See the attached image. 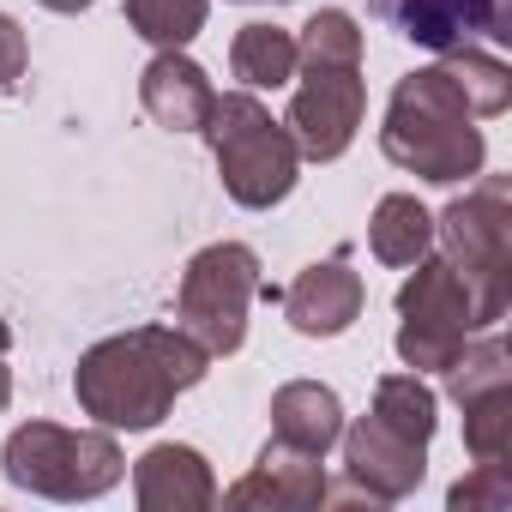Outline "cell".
Wrapping results in <instances>:
<instances>
[{
	"label": "cell",
	"mask_w": 512,
	"mask_h": 512,
	"mask_svg": "<svg viewBox=\"0 0 512 512\" xmlns=\"http://www.w3.org/2000/svg\"><path fill=\"white\" fill-rule=\"evenodd\" d=\"M332 488H326V470L314 452H296L284 446L278 434L260 446V464H253L229 494L223 506H278V512H302V506H320Z\"/></svg>",
	"instance_id": "12"
},
{
	"label": "cell",
	"mask_w": 512,
	"mask_h": 512,
	"mask_svg": "<svg viewBox=\"0 0 512 512\" xmlns=\"http://www.w3.org/2000/svg\"><path fill=\"white\" fill-rule=\"evenodd\" d=\"M512 290H488L458 272L446 253H422L416 272L398 284V362L410 374H440L470 344V332H494L506 320Z\"/></svg>",
	"instance_id": "3"
},
{
	"label": "cell",
	"mask_w": 512,
	"mask_h": 512,
	"mask_svg": "<svg viewBox=\"0 0 512 512\" xmlns=\"http://www.w3.org/2000/svg\"><path fill=\"white\" fill-rule=\"evenodd\" d=\"M241 7H284V0H241Z\"/></svg>",
	"instance_id": "29"
},
{
	"label": "cell",
	"mask_w": 512,
	"mask_h": 512,
	"mask_svg": "<svg viewBox=\"0 0 512 512\" xmlns=\"http://www.w3.org/2000/svg\"><path fill=\"white\" fill-rule=\"evenodd\" d=\"M7 404H13V374L0 368V410H7Z\"/></svg>",
	"instance_id": "26"
},
{
	"label": "cell",
	"mask_w": 512,
	"mask_h": 512,
	"mask_svg": "<svg viewBox=\"0 0 512 512\" xmlns=\"http://www.w3.org/2000/svg\"><path fill=\"white\" fill-rule=\"evenodd\" d=\"M0 470L13 488L43 500H97L127 476V458L109 428H61V422H25L0 446Z\"/></svg>",
	"instance_id": "5"
},
{
	"label": "cell",
	"mask_w": 512,
	"mask_h": 512,
	"mask_svg": "<svg viewBox=\"0 0 512 512\" xmlns=\"http://www.w3.org/2000/svg\"><path fill=\"white\" fill-rule=\"evenodd\" d=\"M338 440H344V494H350V500H380V506H392V500L416 494L422 476H428V446H422V440H404V434L386 428L374 410H368L362 422H350Z\"/></svg>",
	"instance_id": "9"
},
{
	"label": "cell",
	"mask_w": 512,
	"mask_h": 512,
	"mask_svg": "<svg viewBox=\"0 0 512 512\" xmlns=\"http://www.w3.org/2000/svg\"><path fill=\"white\" fill-rule=\"evenodd\" d=\"M133 494H139L145 512H205V506H217V482H211L205 452L175 446V440L151 446L133 464Z\"/></svg>",
	"instance_id": "14"
},
{
	"label": "cell",
	"mask_w": 512,
	"mask_h": 512,
	"mask_svg": "<svg viewBox=\"0 0 512 512\" xmlns=\"http://www.w3.org/2000/svg\"><path fill=\"white\" fill-rule=\"evenodd\" d=\"M446 67H452V79H458V91H464V103H470V115L476 121H488V115H506V103H512V67L506 61H494V55H482V49H446L440 55Z\"/></svg>",
	"instance_id": "20"
},
{
	"label": "cell",
	"mask_w": 512,
	"mask_h": 512,
	"mask_svg": "<svg viewBox=\"0 0 512 512\" xmlns=\"http://www.w3.org/2000/svg\"><path fill=\"white\" fill-rule=\"evenodd\" d=\"M362 302H368V284L362 272H350V253H332V260L308 266L290 290H284V314L302 338H338L362 320Z\"/></svg>",
	"instance_id": "11"
},
{
	"label": "cell",
	"mask_w": 512,
	"mask_h": 512,
	"mask_svg": "<svg viewBox=\"0 0 512 512\" xmlns=\"http://www.w3.org/2000/svg\"><path fill=\"white\" fill-rule=\"evenodd\" d=\"M458 410H464V452H470L476 464L506 458V446H512V380L458 398Z\"/></svg>",
	"instance_id": "19"
},
{
	"label": "cell",
	"mask_w": 512,
	"mask_h": 512,
	"mask_svg": "<svg viewBox=\"0 0 512 512\" xmlns=\"http://www.w3.org/2000/svg\"><path fill=\"white\" fill-rule=\"evenodd\" d=\"M386 25H398L416 49H464L470 37L512 43V7L506 0H392Z\"/></svg>",
	"instance_id": "10"
},
{
	"label": "cell",
	"mask_w": 512,
	"mask_h": 512,
	"mask_svg": "<svg viewBox=\"0 0 512 512\" xmlns=\"http://www.w3.org/2000/svg\"><path fill=\"white\" fill-rule=\"evenodd\" d=\"M446 506H452V512H476V506L500 512V506H512V470H506V458H494V464H476L464 482H452Z\"/></svg>",
	"instance_id": "23"
},
{
	"label": "cell",
	"mask_w": 512,
	"mask_h": 512,
	"mask_svg": "<svg viewBox=\"0 0 512 512\" xmlns=\"http://www.w3.org/2000/svg\"><path fill=\"white\" fill-rule=\"evenodd\" d=\"M272 434H278L284 446H296V452L326 458V452L338 446V434H344V404H338V392L320 386V380H290V386H278V392H272Z\"/></svg>",
	"instance_id": "15"
},
{
	"label": "cell",
	"mask_w": 512,
	"mask_h": 512,
	"mask_svg": "<svg viewBox=\"0 0 512 512\" xmlns=\"http://www.w3.org/2000/svg\"><path fill=\"white\" fill-rule=\"evenodd\" d=\"M362 49H368L362 25H356L350 13H338V7H320V13L302 25V37H296V67H302V61H326V67H362Z\"/></svg>",
	"instance_id": "22"
},
{
	"label": "cell",
	"mask_w": 512,
	"mask_h": 512,
	"mask_svg": "<svg viewBox=\"0 0 512 512\" xmlns=\"http://www.w3.org/2000/svg\"><path fill=\"white\" fill-rule=\"evenodd\" d=\"M25 67H31V43L13 13H0V91H13L25 79Z\"/></svg>",
	"instance_id": "24"
},
{
	"label": "cell",
	"mask_w": 512,
	"mask_h": 512,
	"mask_svg": "<svg viewBox=\"0 0 512 512\" xmlns=\"http://www.w3.org/2000/svg\"><path fill=\"white\" fill-rule=\"evenodd\" d=\"M368 247L380 266H416L422 253H434V211L416 193H386L368 217Z\"/></svg>",
	"instance_id": "16"
},
{
	"label": "cell",
	"mask_w": 512,
	"mask_h": 512,
	"mask_svg": "<svg viewBox=\"0 0 512 512\" xmlns=\"http://www.w3.org/2000/svg\"><path fill=\"white\" fill-rule=\"evenodd\" d=\"M362 115H368V85H362V67H326V61H302V85L290 97V139L308 163H338L356 133H362Z\"/></svg>",
	"instance_id": "8"
},
{
	"label": "cell",
	"mask_w": 512,
	"mask_h": 512,
	"mask_svg": "<svg viewBox=\"0 0 512 512\" xmlns=\"http://www.w3.org/2000/svg\"><path fill=\"white\" fill-rule=\"evenodd\" d=\"M229 73L247 91H278L296 79V37L278 25H241L229 43Z\"/></svg>",
	"instance_id": "17"
},
{
	"label": "cell",
	"mask_w": 512,
	"mask_h": 512,
	"mask_svg": "<svg viewBox=\"0 0 512 512\" xmlns=\"http://www.w3.org/2000/svg\"><path fill=\"white\" fill-rule=\"evenodd\" d=\"M374 416L386 422V428H398L404 440H434V422H440V398H434V386L422 380V374H386L380 386H374Z\"/></svg>",
	"instance_id": "18"
},
{
	"label": "cell",
	"mask_w": 512,
	"mask_h": 512,
	"mask_svg": "<svg viewBox=\"0 0 512 512\" xmlns=\"http://www.w3.org/2000/svg\"><path fill=\"white\" fill-rule=\"evenodd\" d=\"M37 7H49V13H85V7H97V0H37Z\"/></svg>",
	"instance_id": "25"
},
{
	"label": "cell",
	"mask_w": 512,
	"mask_h": 512,
	"mask_svg": "<svg viewBox=\"0 0 512 512\" xmlns=\"http://www.w3.org/2000/svg\"><path fill=\"white\" fill-rule=\"evenodd\" d=\"M368 13H380V19H386V13H392V0H368Z\"/></svg>",
	"instance_id": "28"
},
{
	"label": "cell",
	"mask_w": 512,
	"mask_h": 512,
	"mask_svg": "<svg viewBox=\"0 0 512 512\" xmlns=\"http://www.w3.org/2000/svg\"><path fill=\"white\" fill-rule=\"evenodd\" d=\"M380 151H386V163H398L404 175H422L434 187H458V181L482 175L488 145H482V127H476L446 61L398 79V91L386 103Z\"/></svg>",
	"instance_id": "2"
},
{
	"label": "cell",
	"mask_w": 512,
	"mask_h": 512,
	"mask_svg": "<svg viewBox=\"0 0 512 512\" xmlns=\"http://www.w3.org/2000/svg\"><path fill=\"white\" fill-rule=\"evenodd\" d=\"M434 235L458 272H470L488 290H512V181L506 175H482L464 199H452L434 217Z\"/></svg>",
	"instance_id": "7"
},
{
	"label": "cell",
	"mask_w": 512,
	"mask_h": 512,
	"mask_svg": "<svg viewBox=\"0 0 512 512\" xmlns=\"http://www.w3.org/2000/svg\"><path fill=\"white\" fill-rule=\"evenodd\" d=\"M139 103H145V115L157 127L199 133L205 115H211V103H217V91H211V79H205L199 61H187L181 49H157L145 61V73H139Z\"/></svg>",
	"instance_id": "13"
},
{
	"label": "cell",
	"mask_w": 512,
	"mask_h": 512,
	"mask_svg": "<svg viewBox=\"0 0 512 512\" xmlns=\"http://www.w3.org/2000/svg\"><path fill=\"white\" fill-rule=\"evenodd\" d=\"M211 356L181 326H133L91 344L73 368V398L97 428H157L181 392L205 380Z\"/></svg>",
	"instance_id": "1"
},
{
	"label": "cell",
	"mask_w": 512,
	"mask_h": 512,
	"mask_svg": "<svg viewBox=\"0 0 512 512\" xmlns=\"http://www.w3.org/2000/svg\"><path fill=\"white\" fill-rule=\"evenodd\" d=\"M211 139V157H217V175H223V193L241 205V211H272L296 193V175H302V151L290 139L284 121H272V109L253 97V91H229L211 103L205 127Z\"/></svg>",
	"instance_id": "4"
},
{
	"label": "cell",
	"mask_w": 512,
	"mask_h": 512,
	"mask_svg": "<svg viewBox=\"0 0 512 512\" xmlns=\"http://www.w3.org/2000/svg\"><path fill=\"white\" fill-rule=\"evenodd\" d=\"M260 296V253L241 241H211L199 247L181 290H175V326L205 350V356H235L247 338V308Z\"/></svg>",
	"instance_id": "6"
},
{
	"label": "cell",
	"mask_w": 512,
	"mask_h": 512,
	"mask_svg": "<svg viewBox=\"0 0 512 512\" xmlns=\"http://www.w3.org/2000/svg\"><path fill=\"white\" fill-rule=\"evenodd\" d=\"M7 350H13V326H7V320H0V356H7Z\"/></svg>",
	"instance_id": "27"
},
{
	"label": "cell",
	"mask_w": 512,
	"mask_h": 512,
	"mask_svg": "<svg viewBox=\"0 0 512 512\" xmlns=\"http://www.w3.org/2000/svg\"><path fill=\"white\" fill-rule=\"evenodd\" d=\"M211 0H127V25L151 49H187L205 31Z\"/></svg>",
	"instance_id": "21"
}]
</instances>
